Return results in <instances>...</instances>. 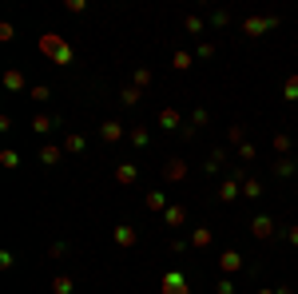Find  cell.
<instances>
[{"label": "cell", "mask_w": 298, "mask_h": 294, "mask_svg": "<svg viewBox=\"0 0 298 294\" xmlns=\"http://www.w3.org/2000/svg\"><path fill=\"white\" fill-rule=\"evenodd\" d=\"M40 48H44L48 56H56L60 64H68V60H72V52H68V44H64L60 36H44V40H40Z\"/></svg>", "instance_id": "6da1fadb"}, {"label": "cell", "mask_w": 298, "mask_h": 294, "mask_svg": "<svg viewBox=\"0 0 298 294\" xmlns=\"http://www.w3.org/2000/svg\"><path fill=\"white\" fill-rule=\"evenodd\" d=\"M163 294H187L183 274H167V278H163Z\"/></svg>", "instance_id": "7a4b0ae2"}, {"label": "cell", "mask_w": 298, "mask_h": 294, "mask_svg": "<svg viewBox=\"0 0 298 294\" xmlns=\"http://www.w3.org/2000/svg\"><path fill=\"white\" fill-rule=\"evenodd\" d=\"M115 242H123V246H131V242H135V231H131V227H119V231H115Z\"/></svg>", "instance_id": "3957f363"}, {"label": "cell", "mask_w": 298, "mask_h": 294, "mask_svg": "<svg viewBox=\"0 0 298 294\" xmlns=\"http://www.w3.org/2000/svg\"><path fill=\"white\" fill-rule=\"evenodd\" d=\"M254 235H262V238L270 235V219H254Z\"/></svg>", "instance_id": "277c9868"}, {"label": "cell", "mask_w": 298, "mask_h": 294, "mask_svg": "<svg viewBox=\"0 0 298 294\" xmlns=\"http://www.w3.org/2000/svg\"><path fill=\"white\" fill-rule=\"evenodd\" d=\"M286 100H298V76L286 80Z\"/></svg>", "instance_id": "5b68a950"}, {"label": "cell", "mask_w": 298, "mask_h": 294, "mask_svg": "<svg viewBox=\"0 0 298 294\" xmlns=\"http://www.w3.org/2000/svg\"><path fill=\"white\" fill-rule=\"evenodd\" d=\"M103 139H119V123H103Z\"/></svg>", "instance_id": "8992f818"}, {"label": "cell", "mask_w": 298, "mask_h": 294, "mask_svg": "<svg viewBox=\"0 0 298 294\" xmlns=\"http://www.w3.org/2000/svg\"><path fill=\"white\" fill-rule=\"evenodd\" d=\"M266 24H270V20H250V24H247V32H250V36H258V32H262Z\"/></svg>", "instance_id": "52a82bcc"}, {"label": "cell", "mask_w": 298, "mask_h": 294, "mask_svg": "<svg viewBox=\"0 0 298 294\" xmlns=\"http://www.w3.org/2000/svg\"><path fill=\"white\" fill-rule=\"evenodd\" d=\"M52 286H56V294H68V290H72V282H68V278H56Z\"/></svg>", "instance_id": "ba28073f"}, {"label": "cell", "mask_w": 298, "mask_h": 294, "mask_svg": "<svg viewBox=\"0 0 298 294\" xmlns=\"http://www.w3.org/2000/svg\"><path fill=\"white\" fill-rule=\"evenodd\" d=\"M135 179V167H119V183H131Z\"/></svg>", "instance_id": "9c48e42d"}]
</instances>
